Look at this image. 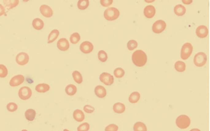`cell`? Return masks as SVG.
Listing matches in <instances>:
<instances>
[{"label":"cell","instance_id":"6da1fadb","mask_svg":"<svg viewBox=\"0 0 210 131\" xmlns=\"http://www.w3.org/2000/svg\"><path fill=\"white\" fill-rule=\"evenodd\" d=\"M132 61L137 67H143L147 61V56L142 50H137L132 55Z\"/></svg>","mask_w":210,"mask_h":131},{"label":"cell","instance_id":"7a4b0ae2","mask_svg":"<svg viewBox=\"0 0 210 131\" xmlns=\"http://www.w3.org/2000/svg\"><path fill=\"white\" fill-rule=\"evenodd\" d=\"M120 12L116 8L109 7L104 12V17L108 21H115L119 17Z\"/></svg>","mask_w":210,"mask_h":131},{"label":"cell","instance_id":"3957f363","mask_svg":"<svg viewBox=\"0 0 210 131\" xmlns=\"http://www.w3.org/2000/svg\"><path fill=\"white\" fill-rule=\"evenodd\" d=\"M176 124L180 129H186L188 127L190 124V119L188 116L182 114L178 116L176 119Z\"/></svg>","mask_w":210,"mask_h":131},{"label":"cell","instance_id":"277c9868","mask_svg":"<svg viewBox=\"0 0 210 131\" xmlns=\"http://www.w3.org/2000/svg\"><path fill=\"white\" fill-rule=\"evenodd\" d=\"M207 61V56L204 52H198L193 58V62L196 67H203Z\"/></svg>","mask_w":210,"mask_h":131},{"label":"cell","instance_id":"5b68a950","mask_svg":"<svg viewBox=\"0 0 210 131\" xmlns=\"http://www.w3.org/2000/svg\"><path fill=\"white\" fill-rule=\"evenodd\" d=\"M193 52V46L190 43H186L183 45L181 48V57L183 60H186L188 59L191 55Z\"/></svg>","mask_w":210,"mask_h":131},{"label":"cell","instance_id":"8992f818","mask_svg":"<svg viewBox=\"0 0 210 131\" xmlns=\"http://www.w3.org/2000/svg\"><path fill=\"white\" fill-rule=\"evenodd\" d=\"M32 95V90L28 87H23L19 90L18 91V96L20 97L21 99L27 100L31 97Z\"/></svg>","mask_w":210,"mask_h":131},{"label":"cell","instance_id":"52a82bcc","mask_svg":"<svg viewBox=\"0 0 210 131\" xmlns=\"http://www.w3.org/2000/svg\"><path fill=\"white\" fill-rule=\"evenodd\" d=\"M166 27V24L164 21L162 20H159L156 21L154 24H153V31L156 33H160L161 32H163L165 30Z\"/></svg>","mask_w":210,"mask_h":131},{"label":"cell","instance_id":"ba28073f","mask_svg":"<svg viewBox=\"0 0 210 131\" xmlns=\"http://www.w3.org/2000/svg\"><path fill=\"white\" fill-rule=\"evenodd\" d=\"M100 81L103 82L105 85L110 86L114 83V77L109 73H103L99 77Z\"/></svg>","mask_w":210,"mask_h":131},{"label":"cell","instance_id":"9c48e42d","mask_svg":"<svg viewBox=\"0 0 210 131\" xmlns=\"http://www.w3.org/2000/svg\"><path fill=\"white\" fill-rule=\"evenodd\" d=\"M29 61V56L25 52H20L16 56V62L19 65H25Z\"/></svg>","mask_w":210,"mask_h":131},{"label":"cell","instance_id":"30bf717a","mask_svg":"<svg viewBox=\"0 0 210 131\" xmlns=\"http://www.w3.org/2000/svg\"><path fill=\"white\" fill-rule=\"evenodd\" d=\"M80 49L84 54H89L93 50V46L90 42L84 41L80 44Z\"/></svg>","mask_w":210,"mask_h":131},{"label":"cell","instance_id":"8fae6325","mask_svg":"<svg viewBox=\"0 0 210 131\" xmlns=\"http://www.w3.org/2000/svg\"><path fill=\"white\" fill-rule=\"evenodd\" d=\"M24 81H25V77L23 75L19 74V75H16L13 77L11 79L9 84H10L11 87H18V86L23 83Z\"/></svg>","mask_w":210,"mask_h":131},{"label":"cell","instance_id":"7c38bea8","mask_svg":"<svg viewBox=\"0 0 210 131\" xmlns=\"http://www.w3.org/2000/svg\"><path fill=\"white\" fill-rule=\"evenodd\" d=\"M196 34L200 38H205L209 34V30L204 25L199 26L196 30Z\"/></svg>","mask_w":210,"mask_h":131},{"label":"cell","instance_id":"4fadbf2b","mask_svg":"<svg viewBox=\"0 0 210 131\" xmlns=\"http://www.w3.org/2000/svg\"><path fill=\"white\" fill-rule=\"evenodd\" d=\"M40 13L46 17H52L53 14L52 10L51 8L49 6H46V5H42L40 8Z\"/></svg>","mask_w":210,"mask_h":131},{"label":"cell","instance_id":"5bb4252c","mask_svg":"<svg viewBox=\"0 0 210 131\" xmlns=\"http://www.w3.org/2000/svg\"><path fill=\"white\" fill-rule=\"evenodd\" d=\"M69 43L67 39L62 38L58 41L57 43V47L61 51H67L69 48Z\"/></svg>","mask_w":210,"mask_h":131},{"label":"cell","instance_id":"9a60e30c","mask_svg":"<svg viewBox=\"0 0 210 131\" xmlns=\"http://www.w3.org/2000/svg\"><path fill=\"white\" fill-rule=\"evenodd\" d=\"M143 13H144V15L146 16V17H147V18H152L156 14V9L153 6H147L144 9Z\"/></svg>","mask_w":210,"mask_h":131},{"label":"cell","instance_id":"2e32d148","mask_svg":"<svg viewBox=\"0 0 210 131\" xmlns=\"http://www.w3.org/2000/svg\"><path fill=\"white\" fill-rule=\"evenodd\" d=\"M73 118L77 122H81V121H84L85 117H84V114L83 111L81 110H75L73 113Z\"/></svg>","mask_w":210,"mask_h":131},{"label":"cell","instance_id":"e0dca14e","mask_svg":"<svg viewBox=\"0 0 210 131\" xmlns=\"http://www.w3.org/2000/svg\"><path fill=\"white\" fill-rule=\"evenodd\" d=\"M95 94L97 95L99 98H104L106 95V90L103 86H97L95 88Z\"/></svg>","mask_w":210,"mask_h":131},{"label":"cell","instance_id":"ac0fdd59","mask_svg":"<svg viewBox=\"0 0 210 131\" xmlns=\"http://www.w3.org/2000/svg\"><path fill=\"white\" fill-rule=\"evenodd\" d=\"M113 111L115 113H118V114H122V113H123L125 111V106H124L123 103H115L113 106Z\"/></svg>","mask_w":210,"mask_h":131},{"label":"cell","instance_id":"d6986e66","mask_svg":"<svg viewBox=\"0 0 210 131\" xmlns=\"http://www.w3.org/2000/svg\"><path fill=\"white\" fill-rule=\"evenodd\" d=\"M32 24H33V28L36 29L37 30H40L43 28L44 27V23H43V21L40 18H35L34 20L32 22Z\"/></svg>","mask_w":210,"mask_h":131},{"label":"cell","instance_id":"ffe728a7","mask_svg":"<svg viewBox=\"0 0 210 131\" xmlns=\"http://www.w3.org/2000/svg\"><path fill=\"white\" fill-rule=\"evenodd\" d=\"M3 3L9 9L15 8L18 5L19 0H3Z\"/></svg>","mask_w":210,"mask_h":131},{"label":"cell","instance_id":"44dd1931","mask_svg":"<svg viewBox=\"0 0 210 131\" xmlns=\"http://www.w3.org/2000/svg\"><path fill=\"white\" fill-rule=\"evenodd\" d=\"M36 90L38 93H46V92L49 91L50 87L46 83H40L37 85Z\"/></svg>","mask_w":210,"mask_h":131},{"label":"cell","instance_id":"7402d4cb","mask_svg":"<svg viewBox=\"0 0 210 131\" xmlns=\"http://www.w3.org/2000/svg\"><path fill=\"white\" fill-rule=\"evenodd\" d=\"M36 117V111L33 109H27L25 111V118L27 121H33Z\"/></svg>","mask_w":210,"mask_h":131},{"label":"cell","instance_id":"603a6c76","mask_svg":"<svg viewBox=\"0 0 210 131\" xmlns=\"http://www.w3.org/2000/svg\"><path fill=\"white\" fill-rule=\"evenodd\" d=\"M174 12L177 16H183L186 13V9L182 5H177L174 7Z\"/></svg>","mask_w":210,"mask_h":131},{"label":"cell","instance_id":"cb8c5ba5","mask_svg":"<svg viewBox=\"0 0 210 131\" xmlns=\"http://www.w3.org/2000/svg\"><path fill=\"white\" fill-rule=\"evenodd\" d=\"M59 35V31L58 30H52L51 33L49 34V37H48V43H53L56 39L58 38Z\"/></svg>","mask_w":210,"mask_h":131},{"label":"cell","instance_id":"d4e9b609","mask_svg":"<svg viewBox=\"0 0 210 131\" xmlns=\"http://www.w3.org/2000/svg\"><path fill=\"white\" fill-rule=\"evenodd\" d=\"M174 68L178 72H184L186 69V64L181 61H178L174 64Z\"/></svg>","mask_w":210,"mask_h":131},{"label":"cell","instance_id":"484cf974","mask_svg":"<svg viewBox=\"0 0 210 131\" xmlns=\"http://www.w3.org/2000/svg\"><path fill=\"white\" fill-rule=\"evenodd\" d=\"M65 93L68 95H74L77 93V87L73 84H69L66 87Z\"/></svg>","mask_w":210,"mask_h":131},{"label":"cell","instance_id":"4316f807","mask_svg":"<svg viewBox=\"0 0 210 131\" xmlns=\"http://www.w3.org/2000/svg\"><path fill=\"white\" fill-rule=\"evenodd\" d=\"M140 95L138 92H134L129 96V102L130 103H137L140 100Z\"/></svg>","mask_w":210,"mask_h":131},{"label":"cell","instance_id":"83f0119b","mask_svg":"<svg viewBox=\"0 0 210 131\" xmlns=\"http://www.w3.org/2000/svg\"><path fill=\"white\" fill-rule=\"evenodd\" d=\"M90 5L89 0H79L77 2V7L80 10H85Z\"/></svg>","mask_w":210,"mask_h":131},{"label":"cell","instance_id":"f1b7e54d","mask_svg":"<svg viewBox=\"0 0 210 131\" xmlns=\"http://www.w3.org/2000/svg\"><path fill=\"white\" fill-rule=\"evenodd\" d=\"M72 76H73L74 81H75L77 83L80 84L83 82V77H82L81 74H80L79 71H74L73 74H72Z\"/></svg>","mask_w":210,"mask_h":131},{"label":"cell","instance_id":"f546056e","mask_svg":"<svg viewBox=\"0 0 210 131\" xmlns=\"http://www.w3.org/2000/svg\"><path fill=\"white\" fill-rule=\"evenodd\" d=\"M146 125L142 122H137L136 124L134 125V131H146Z\"/></svg>","mask_w":210,"mask_h":131},{"label":"cell","instance_id":"4dcf8cb0","mask_svg":"<svg viewBox=\"0 0 210 131\" xmlns=\"http://www.w3.org/2000/svg\"><path fill=\"white\" fill-rule=\"evenodd\" d=\"M80 40V36L78 33H74L73 34H72V36L70 37V41L71 43H73V44H76V43H78Z\"/></svg>","mask_w":210,"mask_h":131},{"label":"cell","instance_id":"1f68e13d","mask_svg":"<svg viewBox=\"0 0 210 131\" xmlns=\"http://www.w3.org/2000/svg\"><path fill=\"white\" fill-rule=\"evenodd\" d=\"M98 59H99V61H101L102 62H105V61H107L108 59V56L106 54V52L103 50H101V51L99 52L98 53Z\"/></svg>","mask_w":210,"mask_h":131},{"label":"cell","instance_id":"d6a6232c","mask_svg":"<svg viewBox=\"0 0 210 131\" xmlns=\"http://www.w3.org/2000/svg\"><path fill=\"white\" fill-rule=\"evenodd\" d=\"M114 75L117 78H121L124 75V71L121 67H118L114 71Z\"/></svg>","mask_w":210,"mask_h":131},{"label":"cell","instance_id":"836d02e7","mask_svg":"<svg viewBox=\"0 0 210 131\" xmlns=\"http://www.w3.org/2000/svg\"><path fill=\"white\" fill-rule=\"evenodd\" d=\"M8 75V70L6 67L3 64H0V77L4 78Z\"/></svg>","mask_w":210,"mask_h":131},{"label":"cell","instance_id":"e575fe53","mask_svg":"<svg viewBox=\"0 0 210 131\" xmlns=\"http://www.w3.org/2000/svg\"><path fill=\"white\" fill-rule=\"evenodd\" d=\"M137 41H135V40H130V41L127 43V48H128L129 50H134V48H136L137 47Z\"/></svg>","mask_w":210,"mask_h":131},{"label":"cell","instance_id":"d590c367","mask_svg":"<svg viewBox=\"0 0 210 131\" xmlns=\"http://www.w3.org/2000/svg\"><path fill=\"white\" fill-rule=\"evenodd\" d=\"M90 130V124L88 123H84L77 127L78 131H87Z\"/></svg>","mask_w":210,"mask_h":131},{"label":"cell","instance_id":"8d00e7d4","mask_svg":"<svg viewBox=\"0 0 210 131\" xmlns=\"http://www.w3.org/2000/svg\"><path fill=\"white\" fill-rule=\"evenodd\" d=\"M7 109L8 111H11V112H14L18 109V105L14 102H10L7 105Z\"/></svg>","mask_w":210,"mask_h":131},{"label":"cell","instance_id":"74e56055","mask_svg":"<svg viewBox=\"0 0 210 131\" xmlns=\"http://www.w3.org/2000/svg\"><path fill=\"white\" fill-rule=\"evenodd\" d=\"M113 2V0H100V3L104 7H109Z\"/></svg>","mask_w":210,"mask_h":131},{"label":"cell","instance_id":"f35d334b","mask_svg":"<svg viewBox=\"0 0 210 131\" xmlns=\"http://www.w3.org/2000/svg\"><path fill=\"white\" fill-rule=\"evenodd\" d=\"M118 129H119V127H118L117 125H115V124H110V125L107 126L105 130H106V131H116L118 130Z\"/></svg>","mask_w":210,"mask_h":131},{"label":"cell","instance_id":"ab89813d","mask_svg":"<svg viewBox=\"0 0 210 131\" xmlns=\"http://www.w3.org/2000/svg\"><path fill=\"white\" fill-rule=\"evenodd\" d=\"M84 110L85 112L89 113V114H90V113L93 112L95 109L93 106H90V105H87V106H85L84 107Z\"/></svg>","mask_w":210,"mask_h":131},{"label":"cell","instance_id":"60d3db41","mask_svg":"<svg viewBox=\"0 0 210 131\" xmlns=\"http://www.w3.org/2000/svg\"><path fill=\"white\" fill-rule=\"evenodd\" d=\"M5 13H6V9H5L4 6H2L1 4H0V16L3 15Z\"/></svg>","mask_w":210,"mask_h":131},{"label":"cell","instance_id":"b9f144b4","mask_svg":"<svg viewBox=\"0 0 210 131\" xmlns=\"http://www.w3.org/2000/svg\"><path fill=\"white\" fill-rule=\"evenodd\" d=\"M181 1L185 5H190L193 2V0H181Z\"/></svg>","mask_w":210,"mask_h":131},{"label":"cell","instance_id":"7bdbcfd3","mask_svg":"<svg viewBox=\"0 0 210 131\" xmlns=\"http://www.w3.org/2000/svg\"><path fill=\"white\" fill-rule=\"evenodd\" d=\"M154 1L155 0H145V2H147V3H151Z\"/></svg>","mask_w":210,"mask_h":131},{"label":"cell","instance_id":"ee69618b","mask_svg":"<svg viewBox=\"0 0 210 131\" xmlns=\"http://www.w3.org/2000/svg\"><path fill=\"white\" fill-rule=\"evenodd\" d=\"M29 0H23V2H28Z\"/></svg>","mask_w":210,"mask_h":131}]
</instances>
